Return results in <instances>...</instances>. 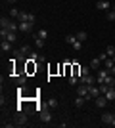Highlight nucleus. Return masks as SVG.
Listing matches in <instances>:
<instances>
[{"label": "nucleus", "instance_id": "34", "mask_svg": "<svg viewBox=\"0 0 115 128\" xmlns=\"http://www.w3.org/2000/svg\"><path fill=\"white\" fill-rule=\"evenodd\" d=\"M6 128H12V126H16V122H4Z\"/></svg>", "mask_w": 115, "mask_h": 128}, {"label": "nucleus", "instance_id": "21", "mask_svg": "<svg viewBox=\"0 0 115 128\" xmlns=\"http://www.w3.org/2000/svg\"><path fill=\"white\" fill-rule=\"evenodd\" d=\"M35 44H37V48H44V38H40L37 34V36H35Z\"/></svg>", "mask_w": 115, "mask_h": 128}, {"label": "nucleus", "instance_id": "35", "mask_svg": "<svg viewBox=\"0 0 115 128\" xmlns=\"http://www.w3.org/2000/svg\"><path fill=\"white\" fill-rule=\"evenodd\" d=\"M111 75H113V76H115V65H113V69H111Z\"/></svg>", "mask_w": 115, "mask_h": 128}, {"label": "nucleus", "instance_id": "19", "mask_svg": "<svg viewBox=\"0 0 115 128\" xmlns=\"http://www.w3.org/2000/svg\"><path fill=\"white\" fill-rule=\"evenodd\" d=\"M84 102H86V98L77 96V100H75V107H82V105H84Z\"/></svg>", "mask_w": 115, "mask_h": 128}, {"label": "nucleus", "instance_id": "10", "mask_svg": "<svg viewBox=\"0 0 115 128\" xmlns=\"http://www.w3.org/2000/svg\"><path fill=\"white\" fill-rule=\"evenodd\" d=\"M113 117H115V113H109V111L104 113V115H102V122L104 124H111L113 122Z\"/></svg>", "mask_w": 115, "mask_h": 128}, {"label": "nucleus", "instance_id": "32", "mask_svg": "<svg viewBox=\"0 0 115 128\" xmlns=\"http://www.w3.org/2000/svg\"><path fill=\"white\" fill-rule=\"evenodd\" d=\"M21 52L25 54V56H29V54H31V50H29V46H21Z\"/></svg>", "mask_w": 115, "mask_h": 128}, {"label": "nucleus", "instance_id": "13", "mask_svg": "<svg viewBox=\"0 0 115 128\" xmlns=\"http://www.w3.org/2000/svg\"><path fill=\"white\" fill-rule=\"evenodd\" d=\"M0 50H2V52H14V48H12V42H8V40H2V44H0Z\"/></svg>", "mask_w": 115, "mask_h": 128}, {"label": "nucleus", "instance_id": "38", "mask_svg": "<svg viewBox=\"0 0 115 128\" xmlns=\"http://www.w3.org/2000/svg\"><path fill=\"white\" fill-rule=\"evenodd\" d=\"M111 59H113V61H115V56H113V58H111Z\"/></svg>", "mask_w": 115, "mask_h": 128}, {"label": "nucleus", "instance_id": "12", "mask_svg": "<svg viewBox=\"0 0 115 128\" xmlns=\"http://www.w3.org/2000/svg\"><path fill=\"white\" fill-rule=\"evenodd\" d=\"M12 54H14V58H16V59H19V61H27V56H25V54H23L21 50H14Z\"/></svg>", "mask_w": 115, "mask_h": 128}, {"label": "nucleus", "instance_id": "26", "mask_svg": "<svg viewBox=\"0 0 115 128\" xmlns=\"http://www.w3.org/2000/svg\"><path fill=\"white\" fill-rule=\"evenodd\" d=\"M105 19H107V21H115V12L109 10L107 14H105Z\"/></svg>", "mask_w": 115, "mask_h": 128}, {"label": "nucleus", "instance_id": "8", "mask_svg": "<svg viewBox=\"0 0 115 128\" xmlns=\"http://www.w3.org/2000/svg\"><path fill=\"white\" fill-rule=\"evenodd\" d=\"M33 25L35 23H31V21H19V31L21 32H31L33 31Z\"/></svg>", "mask_w": 115, "mask_h": 128}, {"label": "nucleus", "instance_id": "29", "mask_svg": "<svg viewBox=\"0 0 115 128\" xmlns=\"http://www.w3.org/2000/svg\"><path fill=\"white\" fill-rule=\"evenodd\" d=\"M69 84H79V76H75V75H69Z\"/></svg>", "mask_w": 115, "mask_h": 128}, {"label": "nucleus", "instance_id": "30", "mask_svg": "<svg viewBox=\"0 0 115 128\" xmlns=\"http://www.w3.org/2000/svg\"><path fill=\"white\" fill-rule=\"evenodd\" d=\"M37 34H38L40 38H44V40H46V36H48V31H46V29H40V31H38Z\"/></svg>", "mask_w": 115, "mask_h": 128}, {"label": "nucleus", "instance_id": "33", "mask_svg": "<svg viewBox=\"0 0 115 128\" xmlns=\"http://www.w3.org/2000/svg\"><path fill=\"white\" fill-rule=\"evenodd\" d=\"M98 58H100V59H102V61H105V59L109 58V56H107V54H105V52H102V54H100V56H98Z\"/></svg>", "mask_w": 115, "mask_h": 128}, {"label": "nucleus", "instance_id": "5", "mask_svg": "<svg viewBox=\"0 0 115 128\" xmlns=\"http://www.w3.org/2000/svg\"><path fill=\"white\" fill-rule=\"evenodd\" d=\"M88 94H90V98H92V100H96L98 96H102V92H100V86L90 84V86H88Z\"/></svg>", "mask_w": 115, "mask_h": 128}, {"label": "nucleus", "instance_id": "20", "mask_svg": "<svg viewBox=\"0 0 115 128\" xmlns=\"http://www.w3.org/2000/svg\"><path fill=\"white\" fill-rule=\"evenodd\" d=\"M86 38H88L86 31H79V32H77V40H81V42H82V40H86Z\"/></svg>", "mask_w": 115, "mask_h": 128}, {"label": "nucleus", "instance_id": "14", "mask_svg": "<svg viewBox=\"0 0 115 128\" xmlns=\"http://www.w3.org/2000/svg\"><path fill=\"white\" fill-rule=\"evenodd\" d=\"M25 82H27V75H17L16 76V84L17 86H25Z\"/></svg>", "mask_w": 115, "mask_h": 128}, {"label": "nucleus", "instance_id": "9", "mask_svg": "<svg viewBox=\"0 0 115 128\" xmlns=\"http://www.w3.org/2000/svg\"><path fill=\"white\" fill-rule=\"evenodd\" d=\"M96 8H98V10L109 12L111 10V2H109V0H98V2H96Z\"/></svg>", "mask_w": 115, "mask_h": 128}, {"label": "nucleus", "instance_id": "17", "mask_svg": "<svg viewBox=\"0 0 115 128\" xmlns=\"http://www.w3.org/2000/svg\"><path fill=\"white\" fill-rule=\"evenodd\" d=\"M113 65H115V61H113L111 58H107V59L104 61V67H105L107 71H111V69H113Z\"/></svg>", "mask_w": 115, "mask_h": 128}, {"label": "nucleus", "instance_id": "3", "mask_svg": "<svg viewBox=\"0 0 115 128\" xmlns=\"http://www.w3.org/2000/svg\"><path fill=\"white\" fill-rule=\"evenodd\" d=\"M77 94H79V96H82V98H86V102H88V100H92V98H90V94H88V86H86V84H79Z\"/></svg>", "mask_w": 115, "mask_h": 128}, {"label": "nucleus", "instance_id": "23", "mask_svg": "<svg viewBox=\"0 0 115 128\" xmlns=\"http://www.w3.org/2000/svg\"><path fill=\"white\" fill-rule=\"evenodd\" d=\"M8 17H12V19H17V17H19V10L12 8V10H10V16H8Z\"/></svg>", "mask_w": 115, "mask_h": 128}, {"label": "nucleus", "instance_id": "15", "mask_svg": "<svg viewBox=\"0 0 115 128\" xmlns=\"http://www.w3.org/2000/svg\"><path fill=\"white\" fill-rule=\"evenodd\" d=\"M105 103H107V100H105V96H104V94L96 98V107H105Z\"/></svg>", "mask_w": 115, "mask_h": 128}, {"label": "nucleus", "instance_id": "27", "mask_svg": "<svg viewBox=\"0 0 115 128\" xmlns=\"http://www.w3.org/2000/svg\"><path fill=\"white\" fill-rule=\"evenodd\" d=\"M75 40H77V34H67V36H65V42L67 44H73Z\"/></svg>", "mask_w": 115, "mask_h": 128}, {"label": "nucleus", "instance_id": "25", "mask_svg": "<svg viewBox=\"0 0 115 128\" xmlns=\"http://www.w3.org/2000/svg\"><path fill=\"white\" fill-rule=\"evenodd\" d=\"M81 75H82V76L90 75V65H84V67H81Z\"/></svg>", "mask_w": 115, "mask_h": 128}, {"label": "nucleus", "instance_id": "4", "mask_svg": "<svg viewBox=\"0 0 115 128\" xmlns=\"http://www.w3.org/2000/svg\"><path fill=\"white\" fill-rule=\"evenodd\" d=\"M19 21H31L35 23V14H29V12H19Z\"/></svg>", "mask_w": 115, "mask_h": 128}, {"label": "nucleus", "instance_id": "22", "mask_svg": "<svg viewBox=\"0 0 115 128\" xmlns=\"http://www.w3.org/2000/svg\"><path fill=\"white\" fill-rule=\"evenodd\" d=\"M104 82H105V84H107V86H115V78H113V76H111V73H109V75H107V76H105V80H104Z\"/></svg>", "mask_w": 115, "mask_h": 128}, {"label": "nucleus", "instance_id": "39", "mask_svg": "<svg viewBox=\"0 0 115 128\" xmlns=\"http://www.w3.org/2000/svg\"><path fill=\"white\" fill-rule=\"evenodd\" d=\"M113 12H115V4H113Z\"/></svg>", "mask_w": 115, "mask_h": 128}, {"label": "nucleus", "instance_id": "2", "mask_svg": "<svg viewBox=\"0 0 115 128\" xmlns=\"http://www.w3.org/2000/svg\"><path fill=\"white\" fill-rule=\"evenodd\" d=\"M14 122H16V126H25V124H27V115H25V113H21V111H17L16 118H14Z\"/></svg>", "mask_w": 115, "mask_h": 128}, {"label": "nucleus", "instance_id": "7", "mask_svg": "<svg viewBox=\"0 0 115 128\" xmlns=\"http://www.w3.org/2000/svg\"><path fill=\"white\" fill-rule=\"evenodd\" d=\"M109 73H111V71H107L105 67H104V69H100L98 73H96V80H98V84H102V82L105 80V76L109 75Z\"/></svg>", "mask_w": 115, "mask_h": 128}, {"label": "nucleus", "instance_id": "1", "mask_svg": "<svg viewBox=\"0 0 115 128\" xmlns=\"http://www.w3.org/2000/svg\"><path fill=\"white\" fill-rule=\"evenodd\" d=\"M38 117H40L42 122H52V113H50L48 107H42V109L38 111Z\"/></svg>", "mask_w": 115, "mask_h": 128}, {"label": "nucleus", "instance_id": "11", "mask_svg": "<svg viewBox=\"0 0 115 128\" xmlns=\"http://www.w3.org/2000/svg\"><path fill=\"white\" fill-rule=\"evenodd\" d=\"M104 96H105V100H107V102H113V100H115V86H109V90L105 92Z\"/></svg>", "mask_w": 115, "mask_h": 128}, {"label": "nucleus", "instance_id": "37", "mask_svg": "<svg viewBox=\"0 0 115 128\" xmlns=\"http://www.w3.org/2000/svg\"><path fill=\"white\" fill-rule=\"evenodd\" d=\"M111 126H115V117H113V122H111Z\"/></svg>", "mask_w": 115, "mask_h": 128}, {"label": "nucleus", "instance_id": "16", "mask_svg": "<svg viewBox=\"0 0 115 128\" xmlns=\"http://www.w3.org/2000/svg\"><path fill=\"white\" fill-rule=\"evenodd\" d=\"M16 38H17V32L10 31L8 34H6V38H4V40H8V42H12V44H14V42H16Z\"/></svg>", "mask_w": 115, "mask_h": 128}, {"label": "nucleus", "instance_id": "18", "mask_svg": "<svg viewBox=\"0 0 115 128\" xmlns=\"http://www.w3.org/2000/svg\"><path fill=\"white\" fill-rule=\"evenodd\" d=\"M100 63H102V59H100V58H94L92 61H90V69H98Z\"/></svg>", "mask_w": 115, "mask_h": 128}, {"label": "nucleus", "instance_id": "31", "mask_svg": "<svg viewBox=\"0 0 115 128\" xmlns=\"http://www.w3.org/2000/svg\"><path fill=\"white\" fill-rule=\"evenodd\" d=\"M71 46H73L75 50H81V40H75V42H73Z\"/></svg>", "mask_w": 115, "mask_h": 128}, {"label": "nucleus", "instance_id": "28", "mask_svg": "<svg viewBox=\"0 0 115 128\" xmlns=\"http://www.w3.org/2000/svg\"><path fill=\"white\" fill-rule=\"evenodd\" d=\"M105 54H107L109 58H113L115 56V46H107V48H105Z\"/></svg>", "mask_w": 115, "mask_h": 128}, {"label": "nucleus", "instance_id": "24", "mask_svg": "<svg viewBox=\"0 0 115 128\" xmlns=\"http://www.w3.org/2000/svg\"><path fill=\"white\" fill-rule=\"evenodd\" d=\"M54 107H58V100H56V98H50L48 100V109H54Z\"/></svg>", "mask_w": 115, "mask_h": 128}, {"label": "nucleus", "instance_id": "6", "mask_svg": "<svg viewBox=\"0 0 115 128\" xmlns=\"http://www.w3.org/2000/svg\"><path fill=\"white\" fill-rule=\"evenodd\" d=\"M10 27H12V17L2 16V17H0V29H4V31H10Z\"/></svg>", "mask_w": 115, "mask_h": 128}, {"label": "nucleus", "instance_id": "36", "mask_svg": "<svg viewBox=\"0 0 115 128\" xmlns=\"http://www.w3.org/2000/svg\"><path fill=\"white\" fill-rule=\"evenodd\" d=\"M6 2H8V4H14V2H16V0H6Z\"/></svg>", "mask_w": 115, "mask_h": 128}]
</instances>
